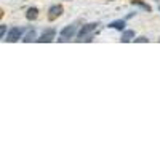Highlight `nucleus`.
Here are the masks:
<instances>
[{
	"label": "nucleus",
	"mask_w": 160,
	"mask_h": 160,
	"mask_svg": "<svg viewBox=\"0 0 160 160\" xmlns=\"http://www.w3.org/2000/svg\"><path fill=\"white\" fill-rule=\"evenodd\" d=\"M75 32H77V29H75V26L74 24H71V26H66V28L61 31V34H59V42H64V40H69V38H72L74 35H75Z\"/></svg>",
	"instance_id": "obj_4"
},
{
	"label": "nucleus",
	"mask_w": 160,
	"mask_h": 160,
	"mask_svg": "<svg viewBox=\"0 0 160 160\" xmlns=\"http://www.w3.org/2000/svg\"><path fill=\"white\" fill-rule=\"evenodd\" d=\"M135 42H136V43H148V42H149V38H148V37H144V35H141V37L135 38Z\"/></svg>",
	"instance_id": "obj_11"
},
{
	"label": "nucleus",
	"mask_w": 160,
	"mask_h": 160,
	"mask_svg": "<svg viewBox=\"0 0 160 160\" xmlns=\"http://www.w3.org/2000/svg\"><path fill=\"white\" fill-rule=\"evenodd\" d=\"M98 26H99V22H90V24H85L83 28L78 31V34H77L78 38H77V40H78V42H83V38H87L93 31H96Z\"/></svg>",
	"instance_id": "obj_1"
},
{
	"label": "nucleus",
	"mask_w": 160,
	"mask_h": 160,
	"mask_svg": "<svg viewBox=\"0 0 160 160\" xmlns=\"http://www.w3.org/2000/svg\"><path fill=\"white\" fill-rule=\"evenodd\" d=\"M158 42H160V40H158Z\"/></svg>",
	"instance_id": "obj_14"
},
{
	"label": "nucleus",
	"mask_w": 160,
	"mask_h": 160,
	"mask_svg": "<svg viewBox=\"0 0 160 160\" xmlns=\"http://www.w3.org/2000/svg\"><path fill=\"white\" fill-rule=\"evenodd\" d=\"M158 11H160V7H158Z\"/></svg>",
	"instance_id": "obj_13"
},
{
	"label": "nucleus",
	"mask_w": 160,
	"mask_h": 160,
	"mask_svg": "<svg viewBox=\"0 0 160 160\" xmlns=\"http://www.w3.org/2000/svg\"><path fill=\"white\" fill-rule=\"evenodd\" d=\"M55 37H56V31L53 29V28H50V29H47L42 35H40L35 42H38V43H48V42H53Z\"/></svg>",
	"instance_id": "obj_3"
},
{
	"label": "nucleus",
	"mask_w": 160,
	"mask_h": 160,
	"mask_svg": "<svg viewBox=\"0 0 160 160\" xmlns=\"http://www.w3.org/2000/svg\"><path fill=\"white\" fill-rule=\"evenodd\" d=\"M5 31H7V26L2 24L0 26V37H2V40H5Z\"/></svg>",
	"instance_id": "obj_12"
},
{
	"label": "nucleus",
	"mask_w": 160,
	"mask_h": 160,
	"mask_svg": "<svg viewBox=\"0 0 160 160\" xmlns=\"http://www.w3.org/2000/svg\"><path fill=\"white\" fill-rule=\"evenodd\" d=\"M111 29H117V31H123L125 29V19H117V21H112L109 24Z\"/></svg>",
	"instance_id": "obj_6"
},
{
	"label": "nucleus",
	"mask_w": 160,
	"mask_h": 160,
	"mask_svg": "<svg viewBox=\"0 0 160 160\" xmlns=\"http://www.w3.org/2000/svg\"><path fill=\"white\" fill-rule=\"evenodd\" d=\"M22 32H24V29H22V28H11V29H10V32H8V35L5 37L3 42H10V43L18 42V40L21 38V35H22Z\"/></svg>",
	"instance_id": "obj_2"
},
{
	"label": "nucleus",
	"mask_w": 160,
	"mask_h": 160,
	"mask_svg": "<svg viewBox=\"0 0 160 160\" xmlns=\"http://www.w3.org/2000/svg\"><path fill=\"white\" fill-rule=\"evenodd\" d=\"M22 40H24L26 43H29V42H32V40H37V32H35L34 29H32V31H29L28 34L24 35V38H22Z\"/></svg>",
	"instance_id": "obj_8"
},
{
	"label": "nucleus",
	"mask_w": 160,
	"mask_h": 160,
	"mask_svg": "<svg viewBox=\"0 0 160 160\" xmlns=\"http://www.w3.org/2000/svg\"><path fill=\"white\" fill-rule=\"evenodd\" d=\"M133 38H135V31H123L122 32V38L120 40H122L123 43H127V42H131Z\"/></svg>",
	"instance_id": "obj_7"
},
{
	"label": "nucleus",
	"mask_w": 160,
	"mask_h": 160,
	"mask_svg": "<svg viewBox=\"0 0 160 160\" xmlns=\"http://www.w3.org/2000/svg\"><path fill=\"white\" fill-rule=\"evenodd\" d=\"M37 16H38V10H37V8H29V10H28V15H26V18H28L29 21L35 19Z\"/></svg>",
	"instance_id": "obj_9"
},
{
	"label": "nucleus",
	"mask_w": 160,
	"mask_h": 160,
	"mask_svg": "<svg viewBox=\"0 0 160 160\" xmlns=\"http://www.w3.org/2000/svg\"><path fill=\"white\" fill-rule=\"evenodd\" d=\"M133 5H138V7H141V8L146 10V11H151V7H149V5H146V3H142V2H138V0H133Z\"/></svg>",
	"instance_id": "obj_10"
},
{
	"label": "nucleus",
	"mask_w": 160,
	"mask_h": 160,
	"mask_svg": "<svg viewBox=\"0 0 160 160\" xmlns=\"http://www.w3.org/2000/svg\"><path fill=\"white\" fill-rule=\"evenodd\" d=\"M61 15H62V7H61V5H53V7H50V10H48V19H50V21L59 18Z\"/></svg>",
	"instance_id": "obj_5"
}]
</instances>
